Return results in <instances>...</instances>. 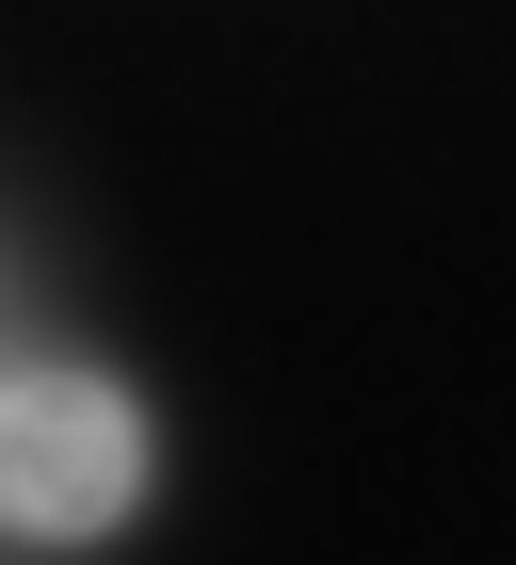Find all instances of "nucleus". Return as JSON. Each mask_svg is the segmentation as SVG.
<instances>
[{
  "label": "nucleus",
  "instance_id": "f257e3e1",
  "mask_svg": "<svg viewBox=\"0 0 516 565\" xmlns=\"http://www.w3.org/2000/svg\"><path fill=\"white\" fill-rule=\"evenodd\" d=\"M146 501V420L97 372H0V533L82 550Z\"/></svg>",
  "mask_w": 516,
  "mask_h": 565
}]
</instances>
